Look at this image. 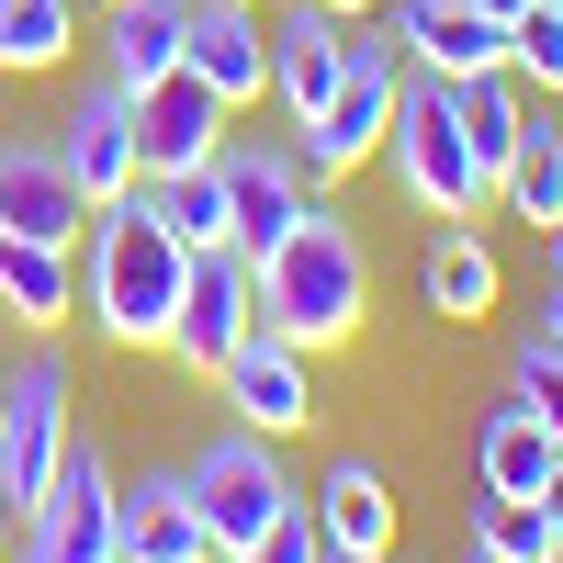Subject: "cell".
Segmentation results:
<instances>
[{
    "mask_svg": "<svg viewBox=\"0 0 563 563\" xmlns=\"http://www.w3.org/2000/svg\"><path fill=\"white\" fill-rule=\"evenodd\" d=\"M102 238H90V316H102L113 350H169V316H180V282H192V249L169 238L158 192L135 180L124 203L90 214Z\"/></svg>",
    "mask_w": 563,
    "mask_h": 563,
    "instance_id": "cell-1",
    "label": "cell"
},
{
    "mask_svg": "<svg viewBox=\"0 0 563 563\" xmlns=\"http://www.w3.org/2000/svg\"><path fill=\"white\" fill-rule=\"evenodd\" d=\"M260 271V327H282L294 350H339V339H361V316H372V260H361V238L339 214H294V238L282 249H260L249 260Z\"/></svg>",
    "mask_w": 563,
    "mask_h": 563,
    "instance_id": "cell-2",
    "label": "cell"
},
{
    "mask_svg": "<svg viewBox=\"0 0 563 563\" xmlns=\"http://www.w3.org/2000/svg\"><path fill=\"white\" fill-rule=\"evenodd\" d=\"M384 158H395L406 203L429 214V225H474V214L496 203L474 135H462V113H451V79H429V68H406V102H395V124H384Z\"/></svg>",
    "mask_w": 563,
    "mask_h": 563,
    "instance_id": "cell-3",
    "label": "cell"
},
{
    "mask_svg": "<svg viewBox=\"0 0 563 563\" xmlns=\"http://www.w3.org/2000/svg\"><path fill=\"white\" fill-rule=\"evenodd\" d=\"M12 563H124V485L90 440L57 451V485L12 519Z\"/></svg>",
    "mask_w": 563,
    "mask_h": 563,
    "instance_id": "cell-4",
    "label": "cell"
},
{
    "mask_svg": "<svg viewBox=\"0 0 563 563\" xmlns=\"http://www.w3.org/2000/svg\"><path fill=\"white\" fill-rule=\"evenodd\" d=\"M395 102H406V45H395V34H372V23H350L339 102H327L316 124H294L305 180H350L361 158H384V124H395Z\"/></svg>",
    "mask_w": 563,
    "mask_h": 563,
    "instance_id": "cell-5",
    "label": "cell"
},
{
    "mask_svg": "<svg viewBox=\"0 0 563 563\" xmlns=\"http://www.w3.org/2000/svg\"><path fill=\"white\" fill-rule=\"evenodd\" d=\"M180 485H192V519H203L214 552H249L271 519H294V507H305L294 474H282V440H260V429H225Z\"/></svg>",
    "mask_w": 563,
    "mask_h": 563,
    "instance_id": "cell-6",
    "label": "cell"
},
{
    "mask_svg": "<svg viewBox=\"0 0 563 563\" xmlns=\"http://www.w3.org/2000/svg\"><path fill=\"white\" fill-rule=\"evenodd\" d=\"M57 451H68V372L57 361H23L0 384V507H23L57 485Z\"/></svg>",
    "mask_w": 563,
    "mask_h": 563,
    "instance_id": "cell-7",
    "label": "cell"
},
{
    "mask_svg": "<svg viewBox=\"0 0 563 563\" xmlns=\"http://www.w3.org/2000/svg\"><path fill=\"white\" fill-rule=\"evenodd\" d=\"M57 158H68V180H79V203H90V214L124 203L135 180H147V147H135V90H124V79H90L79 102H68Z\"/></svg>",
    "mask_w": 563,
    "mask_h": 563,
    "instance_id": "cell-8",
    "label": "cell"
},
{
    "mask_svg": "<svg viewBox=\"0 0 563 563\" xmlns=\"http://www.w3.org/2000/svg\"><path fill=\"white\" fill-rule=\"evenodd\" d=\"M249 316H260L249 249H192V282H180V316H169V361L180 372H225V350L249 339Z\"/></svg>",
    "mask_w": 563,
    "mask_h": 563,
    "instance_id": "cell-9",
    "label": "cell"
},
{
    "mask_svg": "<svg viewBox=\"0 0 563 563\" xmlns=\"http://www.w3.org/2000/svg\"><path fill=\"white\" fill-rule=\"evenodd\" d=\"M305 361H316V350H294L282 327L249 316V339L225 350V372H214L225 406H238V429H260V440H294V429H305V417H316V372H305Z\"/></svg>",
    "mask_w": 563,
    "mask_h": 563,
    "instance_id": "cell-10",
    "label": "cell"
},
{
    "mask_svg": "<svg viewBox=\"0 0 563 563\" xmlns=\"http://www.w3.org/2000/svg\"><path fill=\"white\" fill-rule=\"evenodd\" d=\"M384 12H395L406 68H429V79H485V68H507V12H496V0H384Z\"/></svg>",
    "mask_w": 563,
    "mask_h": 563,
    "instance_id": "cell-11",
    "label": "cell"
},
{
    "mask_svg": "<svg viewBox=\"0 0 563 563\" xmlns=\"http://www.w3.org/2000/svg\"><path fill=\"white\" fill-rule=\"evenodd\" d=\"M225 203H238V249H282L305 214V147H282V135H225Z\"/></svg>",
    "mask_w": 563,
    "mask_h": 563,
    "instance_id": "cell-12",
    "label": "cell"
},
{
    "mask_svg": "<svg viewBox=\"0 0 563 563\" xmlns=\"http://www.w3.org/2000/svg\"><path fill=\"white\" fill-rule=\"evenodd\" d=\"M180 68H192L225 113H249L271 90V23L260 0H192V45H180Z\"/></svg>",
    "mask_w": 563,
    "mask_h": 563,
    "instance_id": "cell-13",
    "label": "cell"
},
{
    "mask_svg": "<svg viewBox=\"0 0 563 563\" xmlns=\"http://www.w3.org/2000/svg\"><path fill=\"white\" fill-rule=\"evenodd\" d=\"M0 225L12 238H45V249H68L90 203H79V180L57 158V135H0Z\"/></svg>",
    "mask_w": 563,
    "mask_h": 563,
    "instance_id": "cell-14",
    "label": "cell"
},
{
    "mask_svg": "<svg viewBox=\"0 0 563 563\" xmlns=\"http://www.w3.org/2000/svg\"><path fill=\"white\" fill-rule=\"evenodd\" d=\"M135 147H147V180L203 169V158H225V102H214L192 68H169L158 90H135Z\"/></svg>",
    "mask_w": 563,
    "mask_h": 563,
    "instance_id": "cell-15",
    "label": "cell"
},
{
    "mask_svg": "<svg viewBox=\"0 0 563 563\" xmlns=\"http://www.w3.org/2000/svg\"><path fill=\"white\" fill-rule=\"evenodd\" d=\"M339 68H350V23H339V12H305V0H294V12L271 23V90H282V113L316 124L327 102H339Z\"/></svg>",
    "mask_w": 563,
    "mask_h": 563,
    "instance_id": "cell-16",
    "label": "cell"
},
{
    "mask_svg": "<svg viewBox=\"0 0 563 563\" xmlns=\"http://www.w3.org/2000/svg\"><path fill=\"white\" fill-rule=\"evenodd\" d=\"M124 563H214V541H203L192 485H180V474L124 485Z\"/></svg>",
    "mask_w": 563,
    "mask_h": 563,
    "instance_id": "cell-17",
    "label": "cell"
},
{
    "mask_svg": "<svg viewBox=\"0 0 563 563\" xmlns=\"http://www.w3.org/2000/svg\"><path fill=\"white\" fill-rule=\"evenodd\" d=\"M316 541H339V552H395V496L372 462H327V485H316Z\"/></svg>",
    "mask_w": 563,
    "mask_h": 563,
    "instance_id": "cell-18",
    "label": "cell"
},
{
    "mask_svg": "<svg viewBox=\"0 0 563 563\" xmlns=\"http://www.w3.org/2000/svg\"><path fill=\"white\" fill-rule=\"evenodd\" d=\"M180 45H192V0H124L113 12V45H102V79H124V90H158L169 68H180Z\"/></svg>",
    "mask_w": 563,
    "mask_h": 563,
    "instance_id": "cell-19",
    "label": "cell"
},
{
    "mask_svg": "<svg viewBox=\"0 0 563 563\" xmlns=\"http://www.w3.org/2000/svg\"><path fill=\"white\" fill-rule=\"evenodd\" d=\"M474 462H485V496H541L552 474H563V440L541 429V417L507 395L496 417H485V440H474Z\"/></svg>",
    "mask_w": 563,
    "mask_h": 563,
    "instance_id": "cell-20",
    "label": "cell"
},
{
    "mask_svg": "<svg viewBox=\"0 0 563 563\" xmlns=\"http://www.w3.org/2000/svg\"><path fill=\"white\" fill-rule=\"evenodd\" d=\"M496 203H519V225H563V124L519 113V158L496 169Z\"/></svg>",
    "mask_w": 563,
    "mask_h": 563,
    "instance_id": "cell-21",
    "label": "cell"
},
{
    "mask_svg": "<svg viewBox=\"0 0 563 563\" xmlns=\"http://www.w3.org/2000/svg\"><path fill=\"white\" fill-rule=\"evenodd\" d=\"M0 316H12V327H57L68 316V249L0 225Z\"/></svg>",
    "mask_w": 563,
    "mask_h": 563,
    "instance_id": "cell-22",
    "label": "cell"
},
{
    "mask_svg": "<svg viewBox=\"0 0 563 563\" xmlns=\"http://www.w3.org/2000/svg\"><path fill=\"white\" fill-rule=\"evenodd\" d=\"M429 316H451V327L496 316V249L474 238V225H451V238L429 249Z\"/></svg>",
    "mask_w": 563,
    "mask_h": 563,
    "instance_id": "cell-23",
    "label": "cell"
},
{
    "mask_svg": "<svg viewBox=\"0 0 563 563\" xmlns=\"http://www.w3.org/2000/svg\"><path fill=\"white\" fill-rule=\"evenodd\" d=\"M158 192V214H169V238L180 249H238V203H225V169L203 158V169H169V180H147Z\"/></svg>",
    "mask_w": 563,
    "mask_h": 563,
    "instance_id": "cell-24",
    "label": "cell"
},
{
    "mask_svg": "<svg viewBox=\"0 0 563 563\" xmlns=\"http://www.w3.org/2000/svg\"><path fill=\"white\" fill-rule=\"evenodd\" d=\"M451 113H462V135H474V158H485V180L507 169V158H519V79H507V68H485V79H451Z\"/></svg>",
    "mask_w": 563,
    "mask_h": 563,
    "instance_id": "cell-25",
    "label": "cell"
},
{
    "mask_svg": "<svg viewBox=\"0 0 563 563\" xmlns=\"http://www.w3.org/2000/svg\"><path fill=\"white\" fill-rule=\"evenodd\" d=\"M68 45H79V12H68V0H0V68H12V79L57 68Z\"/></svg>",
    "mask_w": 563,
    "mask_h": 563,
    "instance_id": "cell-26",
    "label": "cell"
},
{
    "mask_svg": "<svg viewBox=\"0 0 563 563\" xmlns=\"http://www.w3.org/2000/svg\"><path fill=\"white\" fill-rule=\"evenodd\" d=\"M474 552H507V563H563L552 552V519L530 496H474Z\"/></svg>",
    "mask_w": 563,
    "mask_h": 563,
    "instance_id": "cell-27",
    "label": "cell"
},
{
    "mask_svg": "<svg viewBox=\"0 0 563 563\" xmlns=\"http://www.w3.org/2000/svg\"><path fill=\"white\" fill-rule=\"evenodd\" d=\"M507 79L519 90H563V0H530L507 23Z\"/></svg>",
    "mask_w": 563,
    "mask_h": 563,
    "instance_id": "cell-28",
    "label": "cell"
},
{
    "mask_svg": "<svg viewBox=\"0 0 563 563\" xmlns=\"http://www.w3.org/2000/svg\"><path fill=\"white\" fill-rule=\"evenodd\" d=\"M507 395H519V406L541 417V429L563 440V350L541 339V327H530V339H519V384H507Z\"/></svg>",
    "mask_w": 563,
    "mask_h": 563,
    "instance_id": "cell-29",
    "label": "cell"
},
{
    "mask_svg": "<svg viewBox=\"0 0 563 563\" xmlns=\"http://www.w3.org/2000/svg\"><path fill=\"white\" fill-rule=\"evenodd\" d=\"M214 563H316V519H305V507H294V519H271L249 552H214Z\"/></svg>",
    "mask_w": 563,
    "mask_h": 563,
    "instance_id": "cell-30",
    "label": "cell"
},
{
    "mask_svg": "<svg viewBox=\"0 0 563 563\" xmlns=\"http://www.w3.org/2000/svg\"><path fill=\"white\" fill-rule=\"evenodd\" d=\"M530 507H541V519H552V552H563V474H552V485H541Z\"/></svg>",
    "mask_w": 563,
    "mask_h": 563,
    "instance_id": "cell-31",
    "label": "cell"
},
{
    "mask_svg": "<svg viewBox=\"0 0 563 563\" xmlns=\"http://www.w3.org/2000/svg\"><path fill=\"white\" fill-rule=\"evenodd\" d=\"M305 12H339V23H372V12H384V0H305Z\"/></svg>",
    "mask_w": 563,
    "mask_h": 563,
    "instance_id": "cell-32",
    "label": "cell"
},
{
    "mask_svg": "<svg viewBox=\"0 0 563 563\" xmlns=\"http://www.w3.org/2000/svg\"><path fill=\"white\" fill-rule=\"evenodd\" d=\"M541 339H552V350H563V282H552V305H541Z\"/></svg>",
    "mask_w": 563,
    "mask_h": 563,
    "instance_id": "cell-33",
    "label": "cell"
},
{
    "mask_svg": "<svg viewBox=\"0 0 563 563\" xmlns=\"http://www.w3.org/2000/svg\"><path fill=\"white\" fill-rule=\"evenodd\" d=\"M316 563H384V552H339V541H316Z\"/></svg>",
    "mask_w": 563,
    "mask_h": 563,
    "instance_id": "cell-34",
    "label": "cell"
},
{
    "mask_svg": "<svg viewBox=\"0 0 563 563\" xmlns=\"http://www.w3.org/2000/svg\"><path fill=\"white\" fill-rule=\"evenodd\" d=\"M541 238H552V282H563V225H541Z\"/></svg>",
    "mask_w": 563,
    "mask_h": 563,
    "instance_id": "cell-35",
    "label": "cell"
},
{
    "mask_svg": "<svg viewBox=\"0 0 563 563\" xmlns=\"http://www.w3.org/2000/svg\"><path fill=\"white\" fill-rule=\"evenodd\" d=\"M474 563H507V552H474Z\"/></svg>",
    "mask_w": 563,
    "mask_h": 563,
    "instance_id": "cell-36",
    "label": "cell"
},
{
    "mask_svg": "<svg viewBox=\"0 0 563 563\" xmlns=\"http://www.w3.org/2000/svg\"><path fill=\"white\" fill-rule=\"evenodd\" d=\"M0 563H12V541H0Z\"/></svg>",
    "mask_w": 563,
    "mask_h": 563,
    "instance_id": "cell-37",
    "label": "cell"
},
{
    "mask_svg": "<svg viewBox=\"0 0 563 563\" xmlns=\"http://www.w3.org/2000/svg\"><path fill=\"white\" fill-rule=\"evenodd\" d=\"M113 12H124V0H113Z\"/></svg>",
    "mask_w": 563,
    "mask_h": 563,
    "instance_id": "cell-38",
    "label": "cell"
}]
</instances>
